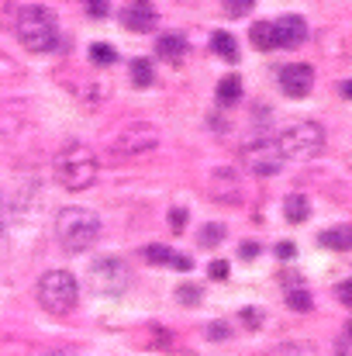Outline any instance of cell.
<instances>
[{
  "label": "cell",
  "mask_w": 352,
  "mask_h": 356,
  "mask_svg": "<svg viewBox=\"0 0 352 356\" xmlns=\"http://www.w3.org/2000/svg\"><path fill=\"white\" fill-rule=\"evenodd\" d=\"M145 259H149V263H169V259H173V249H169V245H149V249H145Z\"/></svg>",
  "instance_id": "obj_27"
},
{
  "label": "cell",
  "mask_w": 352,
  "mask_h": 356,
  "mask_svg": "<svg viewBox=\"0 0 352 356\" xmlns=\"http://www.w3.org/2000/svg\"><path fill=\"white\" fill-rule=\"evenodd\" d=\"M273 35H276V49H297L308 38V24L297 14H283L280 21H273Z\"/></svg>",
  "instance_id": "obj_11"
},
{
  "label": "cell",
  "mask_w": 352,
  "mask_h": 356,
  "mask_svg": "<svg viewBox=\"0 0 352 356\" xmlns=\"http://www.w3.org/2000/svg\"><path fill=\"white\" fill-rule=\"evenodd\" d=\"M17 38L28 52H49L56 49V38H59V24H56V14L49 7H21L17 14Z\"/></svg>",
  "instance_id": "obj_3"
},
{
  "label": "cell",
  "mask_w": 352,
  "mask_h": 356,
  "mask_svg": "<svg viewBox=\"0 0 352 356\" xmlns=\"http://www.w3.org/2000/svg\"><path fill=\"white\" fill-rule=\"evenodd\" d=\"M152 80H156L152 76V63L149 59H135L131 63V83L135 87H152Z\"/></svg>",
  "instance_id": "obj_19"
},
{
  "label": "cell",
  "mask_w": 352,
  "mask_h": 356,
  "mask_svg": "<svg viewBox=\"0 0 352 356\" xmlns=\"http://www.w3.org/2000/svg\"><path fill=\"white\" fill-rule=\"evenodd\" d=\"M242 163L255 173V177H273L283 166V156L276 152V142L269 135H252L242 142Z\"/></svg>",
  "instance_id": "obj_6"
},
{
  "label": "cell",
  "mask_w": 352,
  "mask_h": 356,
  "mask_svg": "<svg viewBox=\"0 0 352 356\" xmlns=\"http://www.w3.org/2000/svg\"><path fill=\"white\" fill-rule=\"evenodd\" d=\"M208 194L221 204H238L245 197V184H242V173L238 170H215L211 173V184H208Z\"/></svg>",
  "instance_id": "obj_9"
},
{
  "label": "cell",
  "mask_w": 352,
  "mask_h": 356,
  "mask_svg": "<svg viewBox=\"0 0 352 356\" xmlns=\"http://www.w3.org/2000/svg\"><path fill=\"white\" fill-rule=\"evenodd\" d=\"M176 294H180V305H197L201 301V287H194V284L190 287H180Z\"/></svg>",
  "instance_id": "obj_28"
},
{
  "label": "cell",
  "mask_w": 352,
  "mask_h": 356,
  "mask_svg": "<svg viewBox=\"0 0 352 356\" xmlns=\"http://www.w3.org/2000/svg\"><path fill=\"white\" fill-rule=\"evenodd\" d=\"M238 252H242V256H245V259H252V256H255V252H259V249H255V245H252V242H249V245H242V249H238Z\"/></svg>",
  "instance_id": "obj_34"
},
{
  "label": "cell",
  "mask_w": 352,
  "mask_h": 356,
  "mask_svg": "<svg viewBox=\"0 0 352 356\" xmlns=\"http://www.w3.org/2000/svg\"><path fill=\"white\" fill-rule=\"evenodd\" d=\"M287 305H290L294 312H311V298H308V291H297V287L287 294Z\"/></svg>",
  "instance_id": "obj_25"
},
{
  "label": "cell",
  "mask_w": 352,
  "mask_h": 356,
  "mask_svg": "<svg viewBox=\"0 0 352 356\" xmlns=\"http://www.w3.org/2000/svg\"><path fill=\"white\" fill-rule=\"evenodd\" d=\"M38 305L49 312V315H69L76 305H80V287H76V277L66 273V270H49L38 277Z\"/></svg>",
  "instance_id": "obj_5"
},
{
  "label": "cell",
  "mask_w": 352,
  "mask_h": 356,
  "mask_svg": "<svg viewBox=\"0 0 352 356\" xmlns=\"http://www.w3.org/2000/svg\"><path fill=\"white\" fill-rule=\"evenodd\" d=\"M276 256H280V259H290V256H294V245H290V242L276 245Z\"/></svg>",
  "instance_id": "obj_32"
},
{
  "label": "cell",
  "mask_w": 352,
  "mask_h": 356,
  "mask_svg": "<svg viewBox=\"0 0 352 356\" xmlns=\"http://www.w3.org/2000/svg\"><path fill=\"white\" fill-rule=\"evenodd\" d=\"M249 42H252L259 52H266V49H276L273 24H269V21H252V28H249Z\"/></svg>",
  "instance_id": "obj_15"
},
{
  "label": "cell",
  "mask_w": 352,
  "mask_h": 356,
  "mask_svg": "<svg viewBox=\"0 0 352 356\" xmlns=\"http://www.w3.org/2000/svg\"><path fill=\"white\" fill-rule=\"evenodd\" d=\"M156 52H159V59H166V63H180V59L187 56V42H183L180 35H162L159 45H156Z\"/></svg>",
  "instance_id": "obj_14"
},
{
  "label": "cell",
  "mask_w": 352,
  "mask_h": 356,
  "mask_svg": "<svg viewBox=\"0 0 352 356\" xmlns=\"http://www.w3.org/2000/svg\"><path fill=\"white\" fill-rule=\"evenodd\" d=\"M273 142L283 159H311L325 145V128L318 121H290L280 128V135Z\"/></svg>",
  "instance_id": "obj_4"
},
{
  "label": "cell",
  "mask_w": 352,
  "mask_h": 356,
  "mask_svg": "<svg viewBox=\"0 0 352 356\" xmlns=\"http://www.w3.org/2000/svg\"><path fill=\"white\" fill-rule=\"evenodd\" d=\"M349 229H332V232H321V245H332V249H349L352 242Z\"/></svg>",
  "instance_id": "obj_22"
},
{
  "label": "cell",
  "mask_w": 352,
  "mask_h": 356,
  "mask_svg": "<svg viewBox=\"0 0 352 356\" xmlns=\"http://www.w3.org/2000/svg\"><path fill=\"white\" fill-rule=\"evenodd\" d=\"M159 145V128L152 121H128L121 124L115 135V152L117 156H145Z\"/></svg>",
  "instance_id": "obj_8"
},
{
  "label": "cell",
  "mask_w": 352,
  "mask_h": 356,
  "mask_svg": "<svg viewBox=\"0 0 352 356\" xmlns=\"http://www.w3.org/2000/svg\"><path fill=\"white\" fill-rule=\"evenodd\" d=\"M280 356H318V346L311 339H294L280 346Z\"/></svg>",
  "instance_id": "obj_20"
},
{
  "label": "cell",
  "mask_w": 352,
  "mask_h": 356,
  "mask_svg": "<svg viewBox=\"0 0 352 356\" xmlns=\"http://www.w3.org/2000/svg\"><path fill=\"white\" fill-rule=\"evenodd\" d=\"M56 236L66 252H87L101 238V218L90 208H62L56 218Z\"/></svg>",
  "instance_id": "obj_2"
},
{
  "label": "cell",
  "mask_w": 352,
  "mask_h": 356,
  "mask_svg": "<svg viewBox=\"0 0 352 356\" xmlns=\"http://www.w3.org/2000/svg\"><path fill=\"white\" fill-rule=\"evenodd\" d=\"M115 59L117 56L108 42H94V45H90V63H94V66H111Z\"/></svg>",
  "instance_id": "obj_21"
},
{
  "label": "cell",
  "mask_w": 352,
  "mask_h": 356,
  "mask_svg": "<svg viewBox=\"0 0 352 356\" xmlns=\"http://www.w3.org/2000/svg\"><path fill=\"white\" fill-rule=\"evenodd\" d=\"M238 322H242L245 329H259V325L266 322V312H262V308H242V312H238Z\"/></svg>",
  "instance_id": "obj_23"
},
{
  "label": "cell",
  "mask_w": 352,
  "mask_h": 356,
  "mask_svg": "<svg viewBox=\"0 0 352 356\" xmlns=\"http://www.w3.org/2000/svg\"><path fill=\"white\" fill-rule=\"evenodd\" d=\"M255 7V0H225V14L228 17H245Z\"/></svg>",
  "instance_id": "obj_26"
},
{
  "label": "cell",
  "mask_w": 352,
  "mask_h": 356,
  "mask_svg": "<svg viewBox=\"0 0 352 356\" xmlns=\"http://www.w3.org/2000/svg\"><path fill=\"white\" fill-rule=\"evenodd\" d=\"M235 45H238V42H235L228 31H215V35H211V49H215L221 59H228V63L238 59V49H235Z\"/></svg>",
  "instance_id": "obj_18"
},
{
  "label": "cell",
  "mask_w": 352,
  "mask_h": 356,
  "mask_svg": "<svg viewBox=\"0 0 352 356\" xmlns=\"http://www.w3.org/2000/svg\"><path fill=\"white\" fill-rule=\"evenodd\" d=\"M76 94H80L90 108H101V104H108V97H111V83H108L104 76H97V80H80V83H76Z\"/></svg>",
  "instance_id": "obj_13"
},
{
  "label": "cell",
  "mask_w": 352,
  "mask_h": 356,
  "mask_svg": "<svg viewBox=\"0 0 352 356\" xmlns=\"http://www.w3.org/2000/svg\"><path fill=\"white\" fill-rule=\"evenodd\" d=\"M283 211H287V222H308L311 201H308L304 194H290V197L283 201Z\"/></svg>",
  "instance_id": "obj_16"
},
{
  "label": "cell",
  "mask_w": 352,
  "mask_h": 356,
  "mask_svg": "<svg viewBox=\"0 0 352 356\" xmlns=\"http://www.w3.org/2000/svg\"><path fill=\"white\" fill-rule=\"evenodd\" d=\"M128 284H131V270H128L124 259H117V256H104V259H97V263L90 266V287H94L97 294L117 298V294L128 291Z\"/></svg>",
  "instance_id": "obj_7"
},
{
  "label": "cell",
  "mask_w": 352,
  "mask_h": 356,
  "mask_svg": "<svg viewBox=\"0 0 352 356\" xmlns=\"http://www.w3.org/2000/svg\"><path fill=\"white\" fill-rule=\"evenodd\" d=\"M156 21H159V14H156V7L149 3V0H131L124 10H121V24L128 28V31H152L156 28Z\"/></svg>",
  "instance_id": "obj_12"
},
{
  "label": "cell",
  "mask_w": 352,
  "mask_h": 356,
  "mask_svg": "<svg viewBox=\"0 0 352 356\" xmlns=\"http://www.w3.org/2000/svg\"><path fill=\"white\" fill-rule=\"evenodd\" d=\"M280 87L287 97H308L315 87V70L308 63H290L280 70Z\"/></svg>",
  "instance_id": "obj_10"
},
{
  "label": "cell",
  "mask_w": 352,
  "mask_h": 356,
  "mask_svg": "<svg viewBox=\"0 0 352 356\" xmlns=\"http://www.w3.org/2000/svg\"><path fill=\"white\" fill-rule=\"evenodd\" d=\"M38 356H76L73 350H42Z\"/></svg>",
  "instance_id": "obj_33"
},
{
  "label": "cell",
  "mask_w": 352,
  "mask_h": 356,
  "mask_svg": "<svg viewBox=\"0 0 352 356\" xmlns=\"http://www.w3.org/2000/svg\"><path fill=\"white\" fill-rule=\"evenodd\" d=\"M52 170H56V180L66 191H87V187H94V180L101 173V163H97V156H94L90 145L76 142V145H66L56 156V166Z\"/></svg>",
  "instance_id": "obj_1"
},
{
  "label": "cell",
  "mask_w": 352,
  "mask_h": 356,
  "mask_svg": "<svg viewBox=\"0 0 352 356\" xmlns=\"http://www.w3.org/2000/svg\"><path fill=\"white\" fill-rule=\"evenodd\" d=\"M208 336H218V339H225V336H228V329H221V325H211V329H208Z\"/></svg>",
  "instance_id": "obj_35"
},
{
  "label": "cell",
  "mask_w": 352,
  "mask_h": 356,
  "mask_svg": "<svg viewBox=\"0 0 352 356\" xmlns=\"http://www.w3.org/2000/svg\"><path fill=\"white\" fill-rule=\"evenodd\" d=\"M169 225L180 232V229L187 225V211H183V208H173V211H169Z\"/></svg>",
  "instance_id": "obj_30"
},
{
  "label": "cell",
  "mask_w": 352,
  "mask_h": 356,
  "mask_svg": "<svg viewBox=\"0 0 352 356\" xmlns=\"http://www.w3.org/2000/svg\"><path fill=\"white\" fill-rule=\"evenodd\" d=\"M0 222H3V201H0Z\"/></svg>",
  "instance_id": "obj_36"
},
{
  "label": "cell",
  "mask_w": 352,
  "mask_h": 356,
  "mask_svg": "<svg viewBox=\"0 0 352 356\" xmlns=\"http://www.w3.org/2000/svg\"><path fill=\"white\" fill-rule=\"evenodd\" d=\"M218 101L225 104V108H232L242 101V80L238 76H221L218 80Z\"/></svg>",
  "instance_id": "obj_17"
},
{
  "label": "cell",
  "mask_w": 352,
  "mask_h": 356,
  "mask_svg": "<svg viewBox=\"0 0 352 356\" xmlns=\"http://www.w3.org/2000/svg\"><path fill=\"white\" fill-rule=\"evenodd\" d=\"M87 10H90V17H104L111 10V3L108 0H87Z\"/></svg>",
  "instance_id": "obj_29"
},
{
  "label": "cell",
  "mask_w": 352,
  "mask_h": 356,
  "mask_svg": "<svg viewBox=\"0 0 352 356\" xmlns=\"http://www.w3.org/2000/svg\"><path fill=\"white\" fill-rule=\"evenodd\" d=\"M211 277H215V280H225V277H228V263H225V259L211 263Z\"/></svg>",
  "instance_id": "obj_31"
},
{
  "label": "cell",
  "mask_w": 352,
  "mask_h": 356,
  "mask_svg": "<svg viewBox=\"0 0 352 356\" xmlns=\"http://www.w3.org/2000/svg\"><path fill=\"white\" fill-rule=\"evenodd\" d=\"M221 238H225V225L221 222H211V225L201 229V245H218Z\"/></svg>",
  "instance_id": "obj_24"
}]
</instances>
